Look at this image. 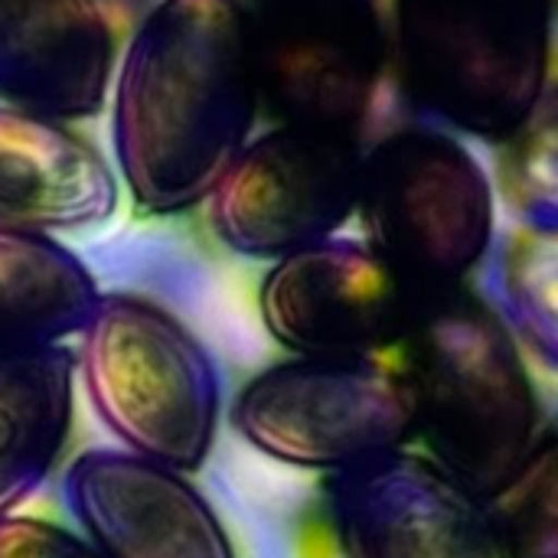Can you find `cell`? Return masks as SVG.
Here are the masks:
<instances>
[{
    "label": "cell",
    "instance_id": "obj_1",
    "mask_svg": "<svg viewBox=\"0 0 558 558\" xmlns=\"http://www.w3.org/2000/svg\"><path fill=\"white\" fill-rule=\"evenodd\" d=\"M131 199L180 216L209 199L258 118L242 0H157L108 88Z\"/></svg>",
    "mask_w": 558,
    "mask_h": 558
},
{
    "label": "cell",
    "instance_id": "obj_2",
    "mask_svg": "<svg viewBox=\"0 0 558 558\" xmlns=\"http://www.w3.org/2000/svg\"><path fill=\"white\" fill-rule=\"evenodd\" d=\"M415 396V435L441 474L504 500L543 458V405L507 324L461 288L432 291L392 350Z\"/></svg>",
    "mask_w": 558,
    "mask_h": 558
},
{
    "label": "cell",
    "instance_id": "obj_3",
    "mask_svg": "<svg viewBox=\"0 0 558 558\" xmlns=\"http://www.w3.org/2000/svg\"><path fill=\"white\" fill-rule=\"evenodd\" d=\"M556 0H392L389 69L418 121L520 137L549 88Z\"/></svg>",
    "mask_w": 558,
    "mask_h": 558
},
{
    "label": "cell",
    "instance_id": "obj_4",
    "mask_svg": "<svg viewBox=\"0 0 558 558\" xmlns=\"http://www.w3.org/2000/svg\"><path fill=\"white\" fill-rule=\"evenodd\" d=\"M75 369L101 425L124 451L199 471L219 428V369L206 347L160 304L98 294L78 327Z\"/></svg>",
    "mask_w": 558,
    "mask_h": 558
},
{
    "label": "cell",
    "instance_id": "obj_5",
    "mask_svg": "<svg viewBox=\"0 0 558 558\" xmlns=\"http://www.w3.org/2000/svg\"><path fill=\"white\" fill-rule=\"evenodd\" d=\"M356 216L363 242L428 291L461 288L497 239L484 163L458 134L428 121L363 147Z\"/></svg>",
    "mask_w": 558,
    "mask_h": 558
},
{
    "label": "cell",
    "instance_id": "obj_6",
    "mask_svg": "<svg viewBox=\"0 0 558 558\" xmlns=\"http://www.w3.org/2000/svg\"><path fill=\"white\" fill-rule=\"evenodd\" d=\"M232 425L271 461L340 474L412 441L415 396L396 353L298 356L239 392Z\"/></svg>",
    "mask_w": 558,
    "mask_h": 558
},
{
    "label": "cell",
    "instance_id": "obj_7",
    "mask_svg": "<svg viewBox=\"0 0 558 558\" xmlns=\"http://www.w3.org/2000/svg\"><path fill=\"white\" fill-rule=\"evenodd\" d=\"M258 114L360 137L389 72L376 0H242Z\"/></svg>",
    "mask_w": 558,
    "mask_h": 558
},
{
    "label": "cell",
    "instance_id": "obj_8",
    "mask_svg": "<svg viewBox=\"0 0 558 558\" xmlns=\"http://www.w3.org/2000/svg\"><path fill=\"white\" fill-rule=\"evenodd\" d=\"M363 144L343 131L275 124L252 137L209 193L216 239L245 258H281L333 239L360 196Z\"/></svg>",
    "mask_w": 558,
    "mask_h": 558
},
{
    "label": "cell",
    "instance_id": "obj_9",
    "mask_svg": "<svg viewBox=\"0 0 558 558\" xmlns=\"http://www.w3.org/2000/svg\"><path fill=\"white\" fill-rule=\"evenodd\" d=\"M428 294L366 242L333 235L275 258L258 311L298 356H383L405 340Z\"/></svg>",
    "mask_w": 558,
    "mask_h": 558
},
{
    "label": "cell",
    "instance_id": "obj_10",
    "mask_svg": "<svg viewBox=\"0 0 558 558\" xmlns=\"http://www.w3.org/2000/svg\"><path fill=\"white\" fill-rule=\"evenodd\" d=\"M330 507L347 558H526L497 504L422 454L392 451L340 471Z\"/></svg>",
    "mask_w": 558,
    "mask_h": 558
},
{
    "label": "cell",
    "instance_id": "obj_11",
    "mask_svg": "<svg viewBox=\"0 0 558 558\" xmlns=\"http://www.w3.org/2000/svg\"><path fill=\"white\" fill-rule=\"evenodd\" d=\"M65 504L101 558H235L222 520L186 474L131 451L75 458Z\"/></svg>",
    "mask_w": 558,
    "mask_h": 558
},
{
    "label": "cell",
    "instance_id": "obj_12",
    "mask_svg": "<svg viewBox=\"0 0 558 558\" xmlns=\"http://www.w3.org/2000/svg\"><path fill=\"white\" fill-rule=\"evenodd\" d=\"M114 49L101 0H0V105L65 124L95 118Z\"/></svg>",
    "mask_w": 558,
    "mask_h": 558
},
{
    "label": "cell",
    "instance_id": "obj_13",
    "mask_svg": "<svg viewBox=\"0 0 558 558\" xmlns=\"http://www.w3.org/2000/svg\"><path fill=\"white\" fill-rule=\"evenodd\" d=\"M118 209L111 163L65 121L0 105V226L56 235Z\"/></svg>",
    "mask_w": 558,
    "mask_h": 558
},
{
    "label": "cell",
    "instance_id": "obj_14",
    "mask_svg": "<svg viewBox=\"0 0 558 558\" xmlns=\"http://www.w3.org/2000/svg\"><path fill=\"white\" fill-rule=\"evenodd\" d=\"M75 356L62 343L0 350V520L36 494L72 425Z\"/></svg>",
    "mask_w": 558,
    "mask_h": 558
},
{
    "label": "cell",
    "instance_id": "obj_15",
    "mask_svg": "<svg viewBox=\"0 0 558 558\" xmlns=\"http://www.w3.org/2000/svg\"><path fill=\"white\" fill-rule=\"evenodd\" d=\"M98 301L85 262L52 235L0 226V350L62 343Z\"/></svg>",
    "mask_w": 558,
    "mask_h": 558
},
{
    "label": "cell",
    "instance_id": "obj_16",
    "mask_svg": "<svg viewBox=\"0 0 558 558\" xmlns=\"http://www.w3.org/2000/svg\"><path fill=\"white\" fill-rule=\"evenodd\" d=\"M494 311L507 330L523 337L546 363H556V229L533 222V229L510 235L494 265Z\"/></svg>",
    "mask_w": 558,
    "mask_h": 558
},
{
    "label": "cell",
    "instance_id": "obj_17",
    "mask_svg": "<svg viewBox=\"0 0 558 558\" xmlns=\"http://www.w3.org/2000/svg\"><path fill=\"white\" fill-rule=\"evenodd\" d=\"M0 558H101L85 539L29 517L0 520Z\"/></svg>",
    "mask_w": 558,
    "mask_h": 558
},
{
    "label": "cell",
    "instance_id": "obj_18",
    "mask_svg": "<svg viewBox=\"0 0 558 558\" xmlns=\"http://www.w3.org/2000/svg\"><path fill=\"white\" fill-rule=\"evenodd\" d=\"M553 558H556V556H553Z\"/></svg>",
    "mask_w": 558,
    "mask_h": 558
}]
</instances>
